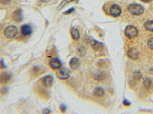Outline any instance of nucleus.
<instances>
[{"label": "nucleus", "mask_w": 153, "mask_h": 114, "mask_svg": "<svg viewBox=\"0 0 153 114\" xmlns=\"http://www.w3.org/2000/svg\"><path fill=\"white\" fill-rule=\"evenodd\" d=\"M131 14L134 15H140L144 12V8L139 4H130L128 8Z\"/></svg>", "instance_id": "1"}, {"label": "nucleus", "mask_w": 153, "mask_h": 114, "mask_svg": "<svg viewBox=\"0 0 153 114\" xmlns=\"http://www.w3.org/2000/svg\"><path fill=\"white\" fill-rule=\"evenodd\" d=\"M5 37L8 38H13L16 36L18 34V28L14 25H10L5 28L4 31Z\"/></svg>", "instance_id": "2"}, {"label": "nucleus", "mask_w": 153, "mask_h": 114, "mask_svg": "<svg viewBox=\"0 0 153 114\" xmlns=\"http://www.w3.org/2000/svg\"><path fill=\"white\" fill-rule=\"evenodd\" d=\"M138 33H139V31H138L137 28L132 25L127 26L125 29V34L129 38L136 37L138 35Z\"/></svg>", "instance_id": "3"}, {"label": "nucleus", "mask_w": 153, "mask_h": 114, "mask_svg": "<svg viewBox=\"0 0 153 114\" xmlns=\"http://www.w3.org/2000/svg\"><path fill=\"white\" fill-rule=\"evenodd\" d=\"M56 75L58 78L62 80L67 79L70 77V72L66 68H62V69H58V70L56 72Z\"/></svg>", "instance_id": "4"}, {"label": "nucleus", "mask_w": 153, "mask_h": 114, "mask_svg": "<svg viewBox=\"0 0 153 114\" xmlns=\"http://www.w3.org/2000/svg\"><path fill=\"white\" fill-rule=\"evenodd\" d=\"M121 12H122V10H121V8L117 4H114L111 6L110 8V15L113 17H118L121 15Z\"/></svg>", "instance_id": "5"}, {"label": "nucleus", "mask_w": 153, "mask_h": 114, "mask_svg": "<svg viewBox=\"0 0 153 114\" xmlns=\"http://www.w3.org/2000/svg\"><path fill=\"white\" fill-rule=\"evenodd\" d=\"M12 18L13 20L17 22H20V21H22L23 16H22V11L21 9H18L13 12L12 14Z\"/></svg>", "instance_id": "6"}, {"label": "nucleus", "mask_w": 153, "mask_h": 114, "mask_svg": "<svg viewBox=\"0 0 153 114\" xmlns=\"http://www.w3.org/2000/svg\"><path fill=\"white\" fill-rule=\"evenodd\" d=\"M61 62L57 58H53L50 61V66L53 69H58L61 67Z\"/></svg>", "instance_id": "7"}, {"label": "nucleus", "mask_w": 153, "mask_h": 114, "mask_svg": "<svg viewBox=\"0 0 153 114\" xmlns=\"http://www.w3.org/2000/svg\"><path fill=\"white\" fill-rule=\"evenodd\" d=\"M21 32L24 36H28L32 33V28L28 24H24L21 28Z\"/></svg>", "instance_id": "8"}, {"label": "nucleus", "mask_w": 153, "mask_h": 114, "mask_svg": "<svg viewBox=\"0 0 153 114\" xmlns=\"http://www.w3.org/2000/svg\"><path fill=\"white\" fill-rule=\"evenodd\" d=\"M11 75L9 73L4 72L0 75V83L1 84H6L8 81L10 80Z\"/></svg>", "instance_id": "9"}, {"label": "nucleus", "mask_w": 153, "mask_h": 114, "mask_svg": "<svg viewBox=\"0 0 153 114\" xmlns=\"http://www.w3.org/2000/svg\"><path fill=\"white\" fill-rule=\"evenodd\" d=\"M128 56L130 59H136L138 58V56H139V51L135 48H131L128 51Z\"/></svg>", "instance_id": "10"}, {"label": "nucleus", "mask_w": 153, "mask_h": 114, "mask_svg": "<svg viewBox=\"0 0 153 114\" xmlns=\"http://www.w3.org/2000/svg\"><path fill=\"white\" fill-rule=\"evenodd\" d=\"M70 66L72 69H76L80 66V60L77 58H72L70 61Z\"/></svg>", "instance_id": "11"}, {"label": "nucleus", "mask_w": 153, "mask_h": 114, "mask_svg": "<svg viewBox=\"0 0 153 114\" xmlns=\"http://www.w3.org/2000/svg\"><path fill=\"white\" fill-rule=\"evenodd\" d=\"M71 34L72 38H73L74 40H79L80 39V32H79L78 29L76 28H72L71 29Z\"/></svg>", "instance_id": "12"}, {"label": "nucleus", "mask_w": 153, "mask_h": 114, "mask_svg": "<svg viewBox=\"0 0 153 114\" xmlns=\"http://www.w3.org/2000/svg\"><path fill=\"white\" fill-rule=\"evenodd\" d=\"M53 82V77L51 75H48L45 77L43 79V84L45 87H50L52 85Z\"/></svg>", "instance_id": "13"}, {"label": "nucleus", "mask_w": 153, "mask_h": 114, "mask_svg": "<svg viewBox=\"0 0 153 114\" xmlns=\"http://www.w3.org/2000/svg\"><path fill=\"white\" fill-rule=\"evenodd\" d=\"M91 46H92L93 49L97 50V51L100 50L101 49H102V47H103V44H102V43L97 41V40H93L92 41H91Z\"/></svg>", "instance_id": "14"}, {"label": "nucleus", "mask_w": 153, "mask_h": 114, "mask_svg": "<svg viewBox=\"0 0 153 114\" xmlns=\"http://www.w3.org/2000/svg\"><path fill=\"white\" fill-rule=\"evenodd\" d=\"M94 94L95 95L96 97H102L104 94V91L102 88H96L95 90L94 91Z\"/></svg>", "instance_id": "15"}, {"label": "nucleus", "mask_w": 153, "mask_h": 114, "mask_svg": "<svg viewBox=\"0 0 153 114\" xmlns=\"http://www.w3.org/2000/svg\"><path fill=\"white\" fill-rule=\"evenodd\" d=\"M144 27L146 30L153 32V21H146L144 24Z\"/></svg>", "instance_id": "16"}, {"label": "nucleus", "mask_w": 153, "mask_h": 114, "mask_svg": "<svg viewBox=\"0 0 153 114\" xmlns=\"http://www.w3.org/2000/svg\"><path fill=\"white\" fill-rule=\"evenodd\" d=\"M77 50H78L79 54H80L81 56H84L86 54V52H87L86 48L84 47V46H80V47H77Z\"/></svg>", "instance_id": "17"}, {"label": "nucleus", "mask_w": 153, "mask_h": 114, "mask_svg": "<svg viewBox=\"0 0 153 114\" xmlns=\"http://www.w3.org/2000/svg\"><path fill=\"white\" fill-rule=\"evenodd\" d=\"M73 1H74V0H64V1H63V2L60 4V5L58 6V8H57V9H58V10H60V9H62L63 7H65L67 4L69 3V2H73Z\"/></svg>", "instance_id": "18"}, {"label": "nucleus", "mask_w": 153, "mask_h": 114, "mask_svg": "<svg viewBox=\"0 0 153 114\" xmlns=\"http://www.w3.org/2000/svg\"><path fill=\"white\" fill-rule=\"evenodd\" d=\"M150 85H151V81H150L149 79H148V78H147V79L145 80V81H144V85H145V87H146V88H149Z\"/></svg>", "instance_id": "19"}, {"label": "nucleus", "mask_w": 153, "mask_h": 114, "mask_svg": "<svg viewBox=\"0 0 153 114\" xmlns=\"http://www.w3.org/2000/svg\"><path fill=\"white\" fill-rule=\"evenodd\" d=\"M148 46L150 49L153 50V37L150 38L148 40Z\"/></svg>", "instance_id": "20"}, {"label": "nucleus", "mask_w": 153, "mask_h": 114, "mask_svg": "<svg viewBox=\"0 0 153 114\" xmlns=\"http://www.w3.org/2000/svg\"><path fill=\"white\" fill-rule=\"evenodd\" d=\"M12 2V0H0V3L3 4V5H8Z\"/></svg>", "instance_id": "21"}, {"label": "nucleus", "mask_w": 153, "mask_h": 114, "mask_svg": "<svg viewBox=\"0 0 153 114\" xmlns=\"http://www.w3.org/2000/svg\"><path fill=\"white\" fill-rule=\"evenodd\" d=\"M0 68H1V69H5V68H6V65H5L3 59H2V60L0 61Z\"/></svg>", "instance_id": "22"}, {"label": "nucleus", "mask_w": 153, "mask_h": 114, "mask_svg": "<svg viewBox=\"0 0 153 114\" xmlns=\"http://www.w3.org/2000/svg\"><path fill=\"white\" fill-rule=\"evenodd\" d=\"M123 104L126 106H129L131 104V103H130V101H129L128 100H126L125 99V100H123Z\"/></svg>", "instance_id": "23"}, {"label": "nucleus", "mask_w": 153, "mask_h": 114, "mask_svg": "<svg viewBox=\"0 0 153 114\" xmlns=\"http://www.w3.org/2000/svg\"><path fill=\"white\" fill-rule=\"evenodd\" d=\"M61 110L62 112H65L66 111V106L65 104H61Z\"/></svg>", "instance_id": "24"}, {"label": "nucleus", "mask_w": 153, "mask_h": 114, "mask_svg": "<svg viewBox=\"0 0 153 114\" xmlns=\"http://www.w3.org/2000/svg\"><path fill=\"white\" fill-rule=\"evenodd\" d=\"M74 10V9H71L69 11H68V12H65V14H68V13H71V12H73Z\"/></svg>", "instance_id": "25"}, {"label": "nucleus", "mask_w": 153, "mask_h": 114, "mask_svg": "<svg viewBox=\"0 0 153 114\" xmlns=\"http://www.w3.org/2000/svg\"><path fill=\"white\" fill-rule=\"evenodd\" d=\"M43 113H50V110H48V109L44 110Z\"/></svg>", "instance_id": "26"}, {"label": "nucleus", "mask_w": 153, "mask_h": 114, "mask_svg": "<svg viewBox=\"0 0 153 114\" xmlns=\"http://www.w3.org/2000/svg\"><path fill=\"white\" fill-rule=\"evenodd\" d=\"M141 1H143V2H150L151 0H141Z\"/></svg>", "instance_id": "27"}]
</instances>
